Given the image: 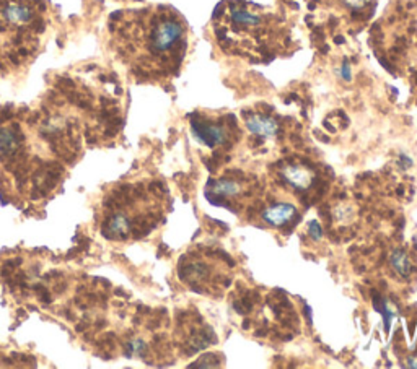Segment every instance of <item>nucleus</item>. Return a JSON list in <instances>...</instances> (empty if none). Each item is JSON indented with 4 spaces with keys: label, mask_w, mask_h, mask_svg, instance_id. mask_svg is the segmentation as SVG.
<instances>
[{
    "label": "nucleus",
    "mask_w": 417,
    "mask_h": 369,
    "mask_svg": "<svg viewBox=\"0 0 417 369\" xmlns=\"http://www.w3.org/2000/svg\"><path fill=\"white\" fill-rule=\"evenodd\" d=\"M143 192L146 191L141 186H127L106 198L100 218L104 238L126 241L142 236L148 228H152V218H147L152 213H148L150 210L143 203L147 201Z\"/></svg>",
    "instance_id": "obj_3"
},
{
    "label": "nucleus",
    "mask_w": 417,
    "mask_h": 369,
    "mask_svg": "<svg viewBox=\"0 0 417 369\" xmlns=\"http://www.w3.org/2000/svg\"><path fill=\"white\" fill-rule=\"evenodd\" d=\"M367 2H369V0H347V3L352 5V7H364Z\"/></svg>",
    "instance_id": "obj_10"
},
{
    "label": "nucleus",
    "mask_w": 417,
    "mask_h": 369,
    "mask_svg": "<svg viewBox=\"0 0 417 369\" xmlns=\"http://www.w3.org/2000/svg\"><path fill=\"white\" fill-rule=\"evenodd\" d=\"M310 226H311V234H313V236H315V239L320 238L321 234H318V233H316V231H318V224H316L315 222H313V223L310 224Z\"/></svg>",
    "instance_id": "obj_11"
},
{
    "label": "nucleus",
    "mask_w": 417,
    "mask_h": 369,
    "mask_svg": "<svg viewBox=\"0 0 417 369\" xmlns=\"http://www.w3.org/2000/svg\"><path fill=\"white\" fill-rule=\"evenodd\" d=\"M282 176L285 178V181L294 186L295 189H309L313 182V173L311 169L305 166H287L282 171Z\"/></svg>",
    "instance_id": "obj_5"
},
{
    "label": "nucleus",
    "mask_w": 417,
    "mask_h": 369,
    "mask_svg": "<svg viewBox=\"0 0 417 369\" xmlns=\"http://www.w3.org/2000/svg\"><path fill=\"white\" fill-rule=\"evenodd\" d=\"M295 215V207L292 203H277L272 205L264 212V220L267 223L274 224V226H282L287 222L292 220V217Z\"/></svg>",
    "instance_id": "obj_6"
},
{
    "label": "nucleus",
    "mask_w": 417,
    "mask_h": 369,
    "mask_svg": "<svg viewBox=\"0 0 417 369\" xmlns=\"http://www.w3.org/2000/svg\"><path fill=\"white\" fill-rule=\"evenodd\" d=\"M409 366L417 368V358H413V360H409Z\"/></svg>",
    "instance_id": "obj_12"
},
{
    "label": "nucleus",
    "mask_w": 417,
    "mask_h": 369,
    "mask_svg": "<svg viewBox=\"0 0 417 369\" xmlns=\"http://www.w3.org/2000/svg\"><path fill=\"white\" fill-rule=\"evenodd\" d=\"M108 34L114 56L139 82L170 75L185 51V22L170 7L114 12Z\"/></svg>",
    "instance_id": "obj_1"
},
{
    "label": "nucleus",
    "mask_w": 417,
    "mask_h": 369,
    "mask_svg": "<svg viewBox=\"0 0 417 369\" xmlns=\"http://www.w3.org/2000/svg\"><path fill=\"white\" fill-rule=\"evenodd\" d=\"M46 27L44 0H0V61L27 62Z\"/></svg>",
    "instance_id": "obj_2"
},
{
    "label": "nucleus",
    "mask_w": 417,
    "mask_h": 369,
    "mask_svg": "<svg viewBox=\"0 0 417 369\" xmlns=\"http://www.w3.org/2000/svg\"><path fill=\"white\" fill-rule=\"evenodd\" d=\"M246 126L251 132L262 137H272L277 132V122L272 117L267 116H250L246 119Z\"/></svg>",
    "instance_id": "obj_7"
},
{
    "label": "nucleus",
    "mask_w": 417,
    "mask_h": 369,
    "mask_svg": "<svg viewBox=\"0 0 417 369\" xmlns=\"http://www.w3.org/2000/svg\"><path fill=\"white\" fill-rule=\"evenodd\" d=\"M241 192V186L232 179H220L213 184V194L222 197H235Z\"/></svg>",
    "instance_id": "obj_8"
},
{
    "label": "nucleus",
    "mask_w": 417,
    "mask_h": 369,
    "mask_svg": "<svg viewBox=\"0 0 417 369\" xmlns=\"http://www.w3.org/2000/svg\"><path fill=\"white\" fill-rule=\"evenodd\" d=\"M390 262H391V267H393L400 275L408 277L411 273V261H409V256L404 251H395L391 254Z\"/></svg>",
    "instance_id": "obj_9"
},
{
    "label": "nucleus",
    "mask_w": 417,
    "mask_h": 369,
    "mask_svg": "<svg viewBox=\"0 0 417 369\" xmlns=\"http://www.w3.org/2000/svg\"><path fill=\"white\" fill-rule=\"evenodd\" d=\"M192 132L199 138L201 142L207 143V145L215 147L225 142L227 132L223 131L222 126H213V124L207 122H192Z\"/></svg>",
    "instance_id": "obj_4"
}]
</instances>
